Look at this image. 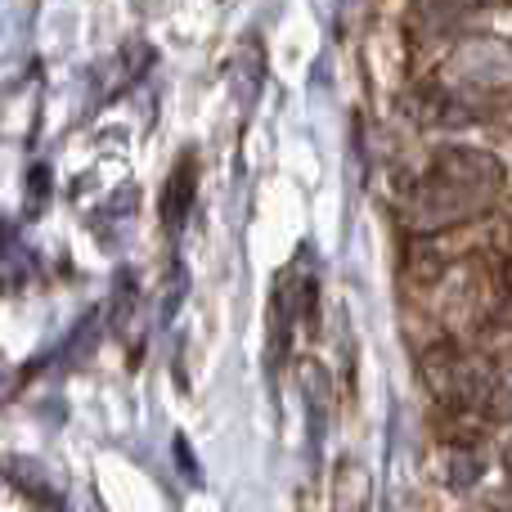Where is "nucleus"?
<instances>
[{"label": "nucleus", "instance_id": "obj_1", "mask_svg": "<svg viewBox=\"0 0 512 512\" xmlns=\"http://www.w3.org/2000/svg\"><path fill=\"white\" fill-rule=\"evenodd\" d=\"M504 185V171L490 153L477 149H454L445 158H436V167L427 171L423 189L414 198V225L418 230H441V225H459L468 216H477L481 207H490V198Z\"/></svg>", "mask_w": 512, "mask_h": 512}, {"label": "nucleus", "instance_id": "obj_2", "mask_svg": "<svg viewBox=\"0 0 512 512\" xmlns=\"http://www.w3.org/2000/svg\"><path fill=\"white\" fill-rule=\"evenodd\" d=\"M373 504V477L360 459H346L333 481V512H369Z\"/></svg>", "mask_w": 512, "mask_h": 512}, {"label": "nucleus", "instance_id": "obj_3", "mask_svg": "<svg viewBox=\"0 0 512 512\" xmlns=\"http://www.w3.org/2000/svg\"><path fill=\"white\" fill-rule=\"evenodd\" d=\"M198 194V180H194V158H180V167L171 171L167 189H162V221L171 225V230H180L189 216V203H194Z\"/></svg>", "mask_w": 512, "mask_h": 512}, {"label": "nucleus", "instance_id": "obj_4", "mask_svg": "<svg viewBox=\"0 0 512 512\" xmlns=\"http://www.w3.org/2000/svg\"><path fill=\"white\" fill-rule=\"evenodd\" d=\"M486 409L495 418H512V369H504V373H495V378H490Z\"/></svg>", "mask_w": 512, "mask_h": 512}, {"label": "nucleus", "instance_id": "obj_5", "mask_svg": "<svg viewBox=\"0 0 512 512\" xmlns=\"http://www.w3.org/2000/svg\"><path fill=\"white\" fill-rule=\"evenodd\" d=\"M508 472H512V450H508Z\"/></svg>", "mask_w": 512, "mask_h": 512}]
</instances>
